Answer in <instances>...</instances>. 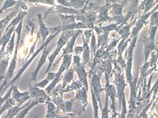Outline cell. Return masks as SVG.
I'll list each match as a JSON object with an SVG mask.
<instances>
[{
  "label": "cell",
  "instance_id": "cell-6",
  "mask_svg": "<svg viewBox=\"0 0 158 118\" xmlns=\"http://www.w3.org/2000/svg\"><path fill=\"white\" fill-rule=\"evenodd\" d=\"M97 13L93 10L88 12L81 13L80 14L75 15V19L78 21H81L83 24L88 28L92 29L94 28V24L97 20Z\"/></svg>",
  "mask_w": 158,
  "mask_h": 118
},
{
  "label": "cell",
  "instance_id": "cell-47",
  "mask_svg": "<svg viewBox=\"0 0 158 118\" xmlns=\"http://www.w3.org/2000/svg\"><path fill=\"white\" fill-rule=\"evenodd\" d=\"M125 18V16L122 15H118L115 16L113 17V20H114L116 23H118L119 25H120L121 23L124 21V19Z\"/></svg>",
  "mask_w": 158,
  "mask_h": 118
},
{
  "label": "cell",
  "instance_id": "cell-2",
  "mask_svg": "<svg viewBox=\"0 0 158 118\" xmlns=\"http://www.w3.org/2000/svg\"><path fill=\"white\" fill-rule=\"evenodd\" d=\"M58 34H59V33H55V34L51 35V36L45 40V42H44V43H42L41 47L37 50V51L34 53V54L32 55L31 57L29 59H28L27 61H26V62H24L22 67L19 69V70L17 72L15 76L13 77V79L11 80L10 82L9 83L7 84V86L3 89L2 92V93H1V96H2L3 93L5 92L6 90L8 87H11L12 85H15V83L16 82L18 81L20 79V77H21L22 74H23V72L30 65L31 63L32 62V61L34 60L35 57L38 55L39 54L41 51H42L44 49V48H45L46 46L49 45V43H50V42H51L52 41V40Z\"/></svg>",
  "mask_w": 158,
  "mask_h": 118
},
{
  "label": "cell",
  "instance_id": "cell-29",
  "mask_svg": "<svg viewBox=\"0 0 158 118\" xmlns=\"http://www.w3.org/2000/svg\"><path fill=\"white\" fill-rule=\"evenodd\" d=\"M92 39H91V43H90V54H91V61L93 62L94 57L96 53L97 50H98L97 44L96 43L95 36L94 34V29L92 30Z\"/></svg>",
  "mask_w": 158,
  "mask_h": 118
},
{
  "label": "cell",
  "instance_id": "cell-53",
  "mask_svg": "<svg viewBox=\"0 0 158 118\" xmlns=\"http://www.w3.org/2000/svg\"><path fill=\"white\" fill-rule=\"evenodd\" d=\"M106 3L110 4H120L121 2L119 0H105Z\"/></svg>",
  "mask_w": 158,
  "mask_h": 118
},
{
  "label": "cell",
  "instance_id": "cell-8",
  "mask_svg": "<svg viewBox=\"0 0 158 118\" xmlns=\"http://www.w3.org/2000/svg\"><path fill=\"white\" fill-rule=\"evenodd\" d=\"M81 13V10H76L63 6L61 5H55L51 6L45 13V18L50 14H65L78 15Z\"/></svg>",
  "mask_w": 158,
  "mask_h": 118
},
{
  "label": "cell",
  "instance_id": "cell-38",
  "mask_svg": "<svg viewBox=\"0 0 158 118\" xmlns=\"http://www.w3.org/2000/svg\"><path fill=\"white\" fill-rule=\"evenodd\" d=\"M74 71L75 70L73 67L69 69L68 71L66 72L64 77V83L67 84V83L70 82L73 79Z\"/></svg>",
  "mask_w": 158,
  "mask_h": 118
},
{
  "label": "cell",
  "instance_id": "cell-24",
  "mask_svg": "<svg viewBox=\"0 0 158 118\" xmlns=\"http://www.w3.org/2000/svg\"><path fill=\"white\" fill-rule=\"evenodd\" d=\"M37 16H38V23H39V27H40V31L39 32L42 38L43 43H44L46 40V38L50 34L49 28H48L44 24L41 14H38Z\"/></svg>",
  "mask_w": 158,
  "mask_h": 118
},
{
  "label": "cell",
  "instance_id": "cell-41",
  "mask_svg": "<svg viewBox=\"0 0 158 118\" xmlns=\"http://www.w3.org/2000/svg\"><path fill=\"white\" fill-rule=\"evenodd\" d=\"M119 25L118 23H113L106 26L100 27V28L103 31V32H110L112 31H116L117 28Z\"/></svg>",
  "mask_w": 158,
  "mask_h": 118
},
{
  "label": "cell",
  "instance_id": "cell-50",
  "mask_svg": "<svg viewBox=\"0 0 158 118\" xmlns=\"http://www.w3.org/2000/svg\"><path fill=\"white\" fill-rule=\"evenodd\" d=\"M57 2L63 6L70 8V2L67 0H57Z\"/></svg>",
  "mask_w": 158,
  "mask_h": 118
},
{
  "label": "cell",
  "instance_id": "cell-35",
  "mask_svg": "<svg viewBox=\"0 0 158 118\" xmlns=\"http://www.w3.org/2000/svg\"><path fill=\"white\" fill-rule=\"evenodd\" d=\"M91 88V94H92V103H93V108H94V118H99L98 116V101L96 98L94 93L92 86L90 85Z\"/></svg>",
  "mask_w": 158,
  "mask_h": 118
},
{
  "label": "cell",
  "instance_id": "cell-3",
  "mask_svg": "<svg viewBox=\"0 0 158 118\" xmlns=\"http://www.w3.org/2000/svg\"><path fill=\"white\" fill-rule=\"evenodd\" d=\"M158 26H155L151 29L148 30V33L149 37L148 38L144 37V39H141V41L143 43L144 45V55L145 57V61L146 62L148 56L154 50H157L155 44V37Z\"/></svg>",
  "mask_w": 158,
  "mask_h": 118
},
{
  "label": "cell",
  "instance_id": "cell-40",
  "mask_svg": "<svg viewBox=\"0 0 158 118\" xmlns=\"http://www.w3.org/2000/svg\"><path fill=\"white\" fill-rule=\"evenodd\" d=\"M131 41V39L129 38L125 42H123L122 41L120 42L118 47V54L119 56L122 55L123 51H124L125 48H126L127 45H128V43Z\"/></svg>",
  "mask_w": 158,
  "mask_h": 118
},
{
  "label": "cell",
  "instance_id": "cell-18",
  "mask_svg": "<svg viewBox=\"0 0 158 118\" xmlns=\"http://www.w3.org/2000/svg\"><path fill=\"white\" fill-rule=\"evenodd\" d=\"M112 6H113V4L108 3H106V5H104V7L99 12V15L97 16V18L96 21L97 24L113 20V17H110L108 15L109 10L112 8Z\"/></svg>",
  "mask_w": 158,
  "mask_h": 118
},
{
  "label": "cell",
  "instance_id": "cell-4",
  "mask_svg": "<svg viewBox=\"0 0 158 118\" xmlns=\"http://www.w3.org/2000/svg\"><path fill=\"white\" fill-rule=\"evenodd\" d=\"M72 54L67 55L64 56V59L61 67L59 68L57 72H56V78L53 80L51 84L45 89V92L47 93L50 94L52 90L55 87L56 85L60 81L61 79V75L64 71L67 70L70 65L72 61Z\"/></svg>",
  "mask_w": 158,
  "mask_h": 118
},
{
  "label": "cell",
  "instance_id": "cell-7",
  "mask_svg": "<svg viewBox=\"0 0 158 118\" xmlns=\"http://www.w3.org/2000/svg\"><path fill=\"white\" fill-rule=\"evenodd\" d=\"M103 71L101 70H98V72L96 73V72L93 73V77H92V81H91V85L93 88V90L95 96L99 104L101 109H102V105H101V98L100 97V94L103 91V89L101 88V86L100 85V80L102 75Z\"/></svg>",
  "mask_w": 158,
  "mask_h": 118
},
{
  "label": "cell",
  "instance_id": "cell-54",
  "mask_svg": "<svg viewBox=\"0 0 158 118\" xmlns=\"http://www.w3.org/2000/svg\"><path fill=\"white\" fill-rule=\"evenodd\" d=\"M4 30H0V36H2Z\"/></svg>",
  "mask_w": 158,
  "mask_h": 118
},
{
  "label": "cell",
  "instance_id": "cell-45",
  "mask_svg": "<svg viewBox=\"0 0 158 118\" xmlns=\"http://www.w3.org/2000/svg\"><path fill=\"white\" fill-rule=\"evenodd\" d=\"M120 39V38L118 40L115 39H113L112 42L108 46L106 51V52L109 53L110 51L114 49V48H115V47H116L117 43L118 42L119 40Z\"/></svg>",
  "mask_w": 158,
  "mask_h": 118
},
{
  "label": "cell",
  "instance_id": "cell-60",
  "mask_svg": "<svg viewBox=\"0 0 158 118\" xmlns=\"http://www.w3.org/2000/svg\"></svg>",
  "mask_w": 158,
  "mask_h": 118
},
{
  "label": "cell",
  "instance_id": "cell-16",
  "mask_svg": "<svg viewBox=\"0 0 158 118\" xmlns=\"http://www.w3.org/2000/svg\"><path fill=\"white\" fill-rule=\"evenodd\" d=\"M83 31H84L81 29H77L75 30V34L68 42L67 46L66 47L65 49H64V52L63 54V57L64 55H67L72 54L73 51H74V47L77 39L78 38L79 36L82 34Z\"/></svg>",
  "mask_w": 158,
  "mask_h": 118
},
{
  "label": "cell",
  "instance_id": "cell-27",
  "mask_svg": "<svg viewBox=\"0 0 158 118\" xmlns=\"http://www.w3.org/2000/svg\"><path fill=\"white\" fill-rule=\"evenodd\" d=\"M10 58V56L8 55L0 61V80L1 81L4 80L5 78Z\"/></svg>",
  "mask_w": 158,
  "mask_h": 118
},
{
  "label": "cell",
  "instance_id": "cell-21",
  "mask_svg": "<svg viewBox=\"0 0 158 118\" xmlns=\"http://www.w3.org/2000/svg\"><path fill=\"white\" fill-rule=\"evenodd\" d=\"M44 100L41 99H31V102L27 106L21 110L15 118H24L27 116L30 110L36 105L40 103H44Z\"/></svg>",
  "mask_w": 158,
  "mask_h": 118
},
{
  "label": "cell",
  "instance_id": "cell-36",
  "mask_svg": "<svg viewBox=\"0 0 158 118\" xmlns=\"http://www.w3.org/2000/svg\"><path fill=\"white\" fill-rule=\"evenodd\" d=\"M124 7V5L122 3V2L120 4H113L112 7V12L115 16L122 15L123 10Z\"/></svg>",
  "mask_w": 158,
  "mask_h": 118
},
{
  "label": "cell",
  "instance_id": "cell-19",
  "mask_svg": "<svg viewBox=\"0 0 158 118\" xmlns=\"http://www.w3.org/2000/svg\"><path fill=\"white\" fill-rule=\"evenodd\" d=\"M106 87L105 91L106 92V96L108 97L109 96L112 102V105L111 106V108L113 109V112L116 111L115 110V97H116V91L115 87L113 85L110 84L109 81L108 77L106 76Z\"/></svg>",
  "mask_w": 158,
  "mask_h": 118
},
{
  "label": "cell",
  "instance_id": "cell-51",
  "mask_svg": "<svg viewBox=\"0 0 158 118\" xmlns=\"http://www.w3.org/2000/svg\"><path fill=\"white\" fill-rule=\"evenodd\" d=\"M56 73L53 72H48V75H47L46 79L49 80V81H52L53 80L56 76Z\"/></svg>",
  "mask_w": 158,
  "mask_h": 118
},
{
  "label": "cell",
  "instance_id": "cell-22",
  "mask_svg": "<svg viewBox=\"0 0 158 118\" xmlns=\"http://www.w3.org/2000/svg\"><path fill=\"white\" fill-rule=\"evenodd\" d=\"M83 41V51L82 64L84 66L87 64L90 67H92V63L90 58V50L88 43L86 42L84 36L82 34Z\"/></svg>",
  "mask_w": 158,
  "mask_h": 118
},
{
  "label": "cell",
  "instance_id": "cell-31",
  "mask_svg": "<svg viewBox=\"0 0 158 118\" xmlns=\"http://www.w3.org/2000/svg\"><path fill=\"white\" fill-rule=\"evenodd\" d=\"M58 16L61 18L62 20V25H68L76 23L75 15H64L58 14Z\"/></svg>",
  "mask_w": 158,
  "mask_h": 118
},
{
  "label": "cell",
  "instance_id": "cell-15",
  "mask_svg": "<svg viewBox=\"0 0 158 118\" xmlns=\"http://www.w3.org/2000/svg\"><path fill=\"white\" fill-rule=\"evenodd\" d=\"M139 0H124L122 2L125 6H127V14L126 16L130 18L132 15L133 18L135 14L139 10Z\"/></svg>",
  "mask_w": 158,
  "mask_h": 118
},
{
  "label": "cell",
  "instance_id": "cell-5",
  "mask_svg": "<svg viewBox=\"0 0 158 118\" xmlns=\"http://www.w3.org/2000/svg\"><path fill=\"white\" fill-rule=\"evenodd\" d=\"M158 9V4L153 8L152 10L149 11L148 13L145 14H143L141 16V17L139 18L138 21L136 22L135 26L131 32V35L130 39H131V40L134 38L138 37L139 32H140L141 29L143 28L145 24H146L147 21L148 20V18L152 15V14L156 12Z\"/></svg>",
  "mask_w": 158,
  "mask_h": 118
},
{
  "label": "cell",
  "instance_id": "cell-20",
  "mask_svg": "<svg viewBox=\"0 0 158 118\" xmlns=\"http://www.w3.org/2000/svg\"><path fill=\"white\" fill-rule=\"evenodd\" d=\"M19 8H20V6L18 4L17 5L16 7L15 8L14 11H12L8 15L6 16L5 18L0 21V30H5L8 26L10 21L17 15L20 10Z\"/></svg>",
  "mask_w": 158,
  "mask_h": 118
},
{
  "label": "cell",
  "instance_id": "cell-12",
  "mask_svg": "<svg viewBox=\"0 0 158 118\" xmlns=\"http://www.w3.org/2000/svg\"><path fill=\"white\" fill-rule=\"evenodd\" d=\"M11 96L12 97L11 98L15 101L16 104L19 103L24 104L25 102L31 98L30 95L29 91L23 93L20 92L18 90L17 85L14 86Z\"/></svg>",
  "mask_w": 158,
  "mask_h": 118
},
{
  "label": "cell",
  "instance_id": "cell-57",
  "mask_svg": "<svg viewBox=\"0 0 158 118\" xmlns=\"http://www.w3.org/2000/svg\"><path fill=\"white\" fill-rule=\"evenodd\" d=\"M2 14V13L0 11V16H1V15Z\"/></svg>",
  "mask_w": 158,
  "mask_h": 118
},
{
  "label": "cell",
  "instance_id": "cell-58",
  "mask_svg": "<svg viewBox=\"0 0 158 118\" xmlns=\"http://www.w3.org/2000/svg\"><path fill=\"white\" fill-rule=\"evenodd\" d=\"M67 1H69L70 0H67Z\"/></svg>",
  "mask_w": 158,
  "mask_h": 118
},
{
  "label": "cell",
  "instance_id": "cell-46",
  "mask_svg": "<svg viewBox=\"0 0 158 118\" xmlns=\"http://www.w3.org/2000/svg\"><path fill=\"white\" fill-rule=\"evenodd\" d=\"M49 82H50V81L49 80L47 79H45L42 81L38 83H36L33 85L39 88H44L49 83Z\"/></svg>",
  "mask_w": 158,
  "mask_h": 118
},
{
  "label": "cell",
  "instance_id": "cell-10",
  "mask_svg": "<svg viewBox=\"0 0 158 118\" xmlns=\"http://www.w3.org/2000/svg\"><path fill=\"white\" fill-rule=\"evenodd\" d=\"M68 41H69L68 40L67 38L64 36V34L62 33L61 37H60L59 40L58 41L57 43H56L57 47H56V49L55 50L52 54L50 56L48 57L49 64L47 70L45 71V73L49 72V71H50V69H51V67H52V65L53 61H54L55 59L56 58V56L59 54L61 49L66 44L67 42Z\"/></svg>",
  "mask_w": 158,
  "mask_h": 118
},
{
  "label": "cell",
  "instance_id": "cell-30",
  "mask_svg": "<svg viewBox=\"0 0 158 118\" xmlns=\"http://www.w3.org/2000/svg\"><path fill=\"white\" fill-rule=\"evenodd\" d=\"M154 0H144L139 6V9L144 10L143 14H147L156 5Z\"/></svg>",
  "mask_w": 158,
  "mask_h": 118
},
{
  "label": "cell",
  "instance_id": "cell-37",
  "mask_svg": "<svg viewBox=\"0 0 158 118\" xmlns=\"http://www.w3.org/2000/svg\"><path fill=\"white\" fill-rule=\"evenodd\" d=\"M18 4L19 1H15V0H6L3 5L0 9V11L3 13L7 8L13 7L14 6L17 5Z\"/></svg>",
  "mask_w": 158,
  "mask_h": 118
},
{
  "label": "cell",
  "instance_id": "cell-39",
  "mask_svg": "<svg viewBox=\"0 0 158 118\" xmlns=\"http://www.w3.org/2000/svg\"><path fill=\"white\" fill-rule=\"evenodd\" d=\"M155 26H158V11H156L150 17V25L149 29Z\"/></svg>",
  "mask_w": 158,
  "mask_h": 118
},
{
  "label": "cell",
  "instance_id": "cell-17",
  "mask_svg": "<svg viewBox=\"0 0 158 118\" xmlns=\"http://www.w3.org/2000/svg\"><path fill=\"white\" fill-rule=\"evenodd\" d=\"M138 17H136L134 19L133 22H131L130 24H125L120 29L117 31L116 32H118L121 37L122 41L125 42L129 39V36H131V29L132 27L133 26L135 25L136 22V20L138 19Z\"/></svg>",
  "mask_w": 158,
  "mask_h": 118
},
{
  "label": "cell",
  "instance_id": "cell-34",
  "mask_svg": "<svg viewBox=\"0 0 158 118\" xmlns=\"http://www.w3.org/2000/svg\"><path fill=\"white\" fill-rule=\"evenodd\" d=\"M16 104V103L15 101L10 97L2 107H0V117L2 114L6 110H8L10 108L15 105Z\"/></svg>",
  "mask_w": 158,
  "mask_h": 118
},
{
  "label": "cell",
  "instance_id": "cell-14",
  "mask_svg": "<svg viewBox=\"0 0 158 118\" xmlns=\"http://www.w3.org/2000/svg\"><path fill=\"white\" fill-rule=\"evenodd\" d=\"M29 86L30 95L31 98L34 99H41L44 101H49L50 97L47 95L44 90L36 87L34 85L29 83Z\"/></svg>",
  "mask_w": 158,
  "mask_h": 118
},
{
  "label": "cell",
  "instance_id": "cell-1",
  "mask_svg": "<svg viewBox=\"0 0 158 118\" xmlns=\"http://www.w3.org/2000/svg\"><path fill=\"white\" fill-rule=\"evenodd\" d=\"M23 19L20 21L19 24L18 25L17 27L15 29V31L17 34V40L16 44L14 56L11 60L9 65V67L7 70L6 75L5 78L2 84L0 87V96L2 92L3 89L7 86V84L10 82V79L13 78L14 75V72L16 67L17 61V54L18 53V47L19 41L21 39V31H22V25H23Z\"/></svg>",
  "mask_w": 158,
  "mask_h": 118
},
{
  "label": "cell",
  "instance_id": "cell-49",
  "mask_svg": "<svg viewBox=\"0 0 158 118\" xmlns=\"http://www.w3.org/2000/svg\"><path fill=\"white\" fill-rule=\"evenodd\" d=\"M92 29H89L88 30H86L84 34L85 37V41L87 43H89L90 42V37L92 36V32L91 33V31H92Z\"/></svg>",
  "mask_w": 158,
  "mask_h": 118
},
{
  "label": "cell",
  "instance_id": "cell-56",
  "mask_svg": "<svg viewBox=\"0 0 158 118\" xmlns=\"http://www.w3.org/2000/svg\"><path fill=\"white\" fill-rule=\"evenodd\" d=\"M1 37H2V36H0V39H1ZM2 43H1V41H0V47L2 46Z\"/></svg>",
  "mask_w": 158,
  "mask_h": 118
},
{
  "label": "cell",
  "instance_id": "cell-42",
  "mask_svg": "<svg viewBox=\"0 0 158 118\" xmlns=\"http://www.w3.org/2000/svg\"><path fill=\"white\" fill-rule=\"evenodd\" d=\"M14 86H15V85H12V86L10 87V89L8 91V92L5 96L3 98H2L1 96H0V107H2L4 104L11 97V94H12Z\"/></svg>",
  "mask_w": 158,
  "mask_h": 118
},
{
  "label": "cell",
  "instance_id": "cell-33",
  "mask_svg": "<svg viewBox=\"0 0 158 118\" xmlns=\"http://www.w3.org/2000/svg\"><path fill=\"white\" fill-rule=\"evenodd\" d=\"M16 32L14 31L13 32L12 37L10 39V41L8 42L7 44V48H6V56H10V55H12L14 51V48H15V38Z\"/></svg>",
  "mask_w": 158,
  "mask_h": 118
},
{
  "label": "cell",
  "instance_id": "cell-52",
  "mask_svg": "<svg viewBox=\"0 0 158 118\" xmlns=\"http://www.w3.org/2000/svg\"><path fill=\"white\" fill-rule=\"evenodd\" d=\"M83 51V47H80V46H76L74 48V51L76 55H79Z\"/></svg>",
  "mask_w": 158,
  "mask_h": 118
},
{
  "label": "cell",
  "instance_id": "cell-11",
  "mask_svg": "<svg viewBox=\"0 0 158 118\" xmlns=\"http://www.w3.org/2000/svg\"><path fill=\"white\" fill-rule=\"evenodd\" d=\"M16 26H13L11 27L9 30L7 31L6 33L4 34L3 36L1 37L0 39V41L2 43V47H1V50H0V61L3 58L6 57V44L8 43L12 35H13V32L15 31Z\"/></svg>",
  "mask_w": 158,
  "mask_h": 118
},
{
  "label": "cell",
  "instance_id": "cell-9",
  "mask_svg": "<svg viewBox=\"0 0 158 118\" xmlns=\"http://www.w3.org/2000/svg\"><path fill=\"white\" fill-rule=\"evenodd\" d=\"M54 46H49V45H47L44 48L43 51L42 55L39 61L36 69L31 73V79L30 80V82H34V84L37 83L36 82H37V78L38 73H39V71H40V70L42 66L46 62L47 57L49 55L52 48Z\"/></svg>",
  "mask_w": 158,
  "mask_h": 118
},
{
  "label": "cell",
  "instance_id": "cell-32",
  "mask_svg": "<svg viewBox=\"0 0 158 118\" xmlns=\"http://www.w3.org/2000/svg\"><path fill=\"white\" fill-rule=\"evenodd\" d=\"M46 103L48 105V111L46 118H61V116H59V115L56 114V111H55L56 109L55 107L53 104L49 101H47Z\"/></svg>",
  "mask_w": 158,
  "mask_h": 118
},
{
  "label": "cell",
  "instance_id": "cell-13",
  "mask_svg": "<svg viewBox=\"0 0 158 118\" xmlns=\"http://www.w3.org/2000/svg\"><path fill=\"white\" fill-rule=\"evenodd\" d=\"M73 68L77 73L80 82L83 84L87 92L88 85L87 81V73L85 70L84 65L82 63L78 64H73Z\"/></svg>",
  "mask_w": 158,
  "mask_h": 118
},
{
  "label": "cell",
  "instance_id": "cell-28",
  "mask_svg": "<svg viewBox=\"0 0 158 118\" xmlns=\"http://www.w3.org/2000/svg\"><path fill=\"white\" fill-rule=\"evenodd\" d=\"M109 32H103L98 36V50L99 49L100 46H103L105 48H106L108 45L109 40Z\"/></svg>",
  "mask_w": 158,
  "mask_h": 118
},
{
  "label": "cell",
  "instance_id": "cell-55",
  "mask_svg": "<svg viewBox=\"0 0 158 118\" xmlns=\"http://www.w3.org/2000/svg\"><path fill=\"white\" fill-rule=\"evenodd\" d=\"M155 5L156 4L158 3V0H156V1H155Z\"/></svg>",
  "mask_w": 158,
  "mask_h": 118
},
{
  "label": "cell",
  "instance_id": "cell-43",
  "mask_svg": "<svg viewBox=\"0 0 158 118\" xmlns=\"http://www.w3.org/2000/svg\"><path fill=\"white\" fill-rule=\"evenodd\" d=\"M27 2H29L32 3H40L44 4L50 5L54 6L56 5V0H24Z\"/></svg>",
  "mask_w": 158,
  "mask_h": 118
},
{
  "label": "cell",
  "instance_id": "cell-25",
  "mask_svg": "<svg viewBox=\"0 0 158 118\" xmlns=\"http://www.w3.org/2000/svg\"><path fill=\"white\" fill-rule=\"evenodd\" d=\"M27 13L26 11H22V10H19L18 14L12 20L11 22L8 24V26L6 27V28L5 30L4 33H6L9 29L13 26H17V25L19 24V22H20L22 19H24V17L27 15Z\"/></svg>",
  "mask_w": 158,
  "mask_h": 118
},
{
  "label": "cell",
  "instance_id": "cell-48",
  "mask_svg": "<svg viewBox=\"0 0 158 118\" xmlns=\"http://www.w3.org/2000/svg\"><path fill=\"white\" fill-rule=\"evenodd\" d=\"M40 35V32H39L38 34V36H37V40H36V42L34 43V44H33V46H32V47L31 48V49L28 55L27 56L26 59L24 60V62H26V61L28 59L29 57V56L33 53V52H34V50H35V46H36V43H37V42H38V39H39V35Z\"/></svg>",
  "mask_w": 158,
  "mask_h": 118
},
{
  "label": "cell",
  "instance_id": "cell-23",
  "mask_svg": "<svg viewBox=\"0 0 158 118\" xmlns=\"http://www.w3.org/2000/svg\"><path fill=\"white\" fill-rule=\"evenodd\" d=\"M31 102V99H30L29 101L27 103L24 105V106H22V105L23 104L22 103H19L15 105L12 107L8 109V113L7 115L2 118H15V117L18 114V113L21 111L23 108H25L29 104H30Z\"/></svg>",
  "mask_w": 158,
  "mask_h": 118
},
{
  "label": "cell",
  "instance_id": "cell-59",
  "mask_svg": "<svg viewBox=\"0 0 158 118\" xmlns=\"http://www.w3.org/2000/svg\"></svg>",
  "mask_w": 158,
  "mask_h": 118
},
{
  "label": "cell",
  "instance_id": "cell-44",
  "mask_svg": "<svg viewBox=\"0 0 158 118\" xmlns=\"http://www.w3.org/2000/svg\"><path fill=\"white\" fill-rule=\"evenodd\" d=\"M108 97L106 96L105 106L101 109L102 110V117L101 118H109L108 111Z\"/></svg>",
  "mask_w": 158,
  "mask_h": 118
},
{
  "label": "cell",
  "instance_id": "cell-26",
  "mask_svg": "<svg viewBox=\"0 0 158 118\" xmlns=\"http://www.w3.org/2000/svg\"><path fill=\"white\" fill-rule=\"evenodd\" d=\"M116 84L117 85V90L118 91L120 109L121 106L122 99V96L124 95L123 91L124 88V81L123 80L122 76H117V79L116 78Z\"/></svg>",
  "mask_w": 158,
  "mask_h": 118
}]
</instances>
